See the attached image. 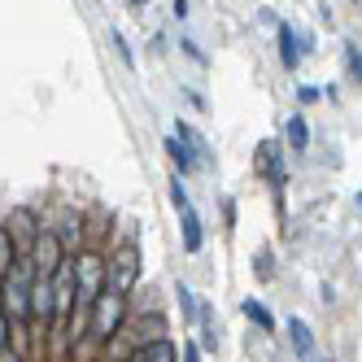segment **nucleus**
Segmentation results:
<instances>
[{
    "label": "nucleus",
    "instance_id": "f257e3e1",
    "mask_svg": "<svg viewBox=\"0 0 362 362\" xmlns=\"http://www.w3.org/2000/svg\"><path fill=\"white\" fill-rule=\"evenodd\" d=\"M140 275H144V262H140V245L132 236L105 249V293L132 297L140 288Z\"/></svg>",
    "mask_w": 362,
    "mask_h": 362
},
{
    "label": "nucleus",
    "instance_id": "f03ea898",
    "mask_svg": "<svg viewBox=\"0 0 362 362\" xmlns=\"http://www.w3.org/2000/svg\"><path fill=\"white\" fill-rule=\"evenodd\" d=\"M127 315H132V297H118V293H100L88 310V341L105 345L110 336L127 323Z\"/></svg>",
    "mask_w": 362,
    "mask_h": 362
},
{
    "label": "nucleus",
    "instance_id": "7ed1b4c3",
    "mask_svg": "<svg viewBox=\"0 0 362 362\" xmlns=\"http://www.w3.org/2000/svg\"><path fill=\"white\" fill-rule=\"evenodd\" d=\"M253 166H257V175L271 184V192H275V214H279V223H284V218H288V201H284V188H288V166H284L279 140H262V144H257Z\"/></svg>",
    "mask_w": 362,
    "mask_h": 362
},
{
    "label": "nucleus",
    "instance_id": "20e7f679",
    "mask_svg": "<svg viewBox=\"0 0 362 362\" xmlns=\"http://www.w3.org/2000/svg\"><path fill=\"white\" fill-rule=\"evenodd\" d=\"M22 257H27L31 275H44V279H48V275H53V271H57V267L66 262L70 253L62 249V240L53 236V231H48V227H40V231H35V240H31V249L22 253Z\"/></svg>",
    "mask_w": 362,
    "mask_h": 362
},
{
    "label": "nucleus",
    "instance_id": "39448f33",
    "mask_svg": "<svg viewBox=\"0 0 362 362\" xmlns=\"http://www.w3.org/2000/svg\"><path fill=\"white\" fill-rule=\"evenodd\" d=\"M44 227V218L31 210V205H13V210L5 214V231H9V240H13V249H18V257L31 249V240H35V231Z\"/></svg>",
    "mask_w": 362,
    "mask_h": 362
},
{
    "label": "nucleus",
    "instance_id": "423d86ee",
    "mask_svg": "<svg viewBox=\"0 0 362 362\" xmlns=\"http://www.w3.org/2000/svg\"><path fill=\"white\" fill-rule=\"evenodd\" d=\"M44 227L62 240V249H66V253L83 249V214H79V210H57V214H48V218H44Z\"/></svg>",
    "mask_w": 362,
    "mask_h": 362
},
{
    "label": "nucleus",
    "instance_id": "0eeeda50",
    "mask_svg": "<svg viewBox=\"0 0 362 362\" xmlns=\"http://www.w3.org/2000/svg\"><path fill=\"white\" fill-rule=\"evenodd\" d=\"M179 240H184V253H201L205 249V227H201V214L192 210V205L179 214Z\"/></svg>",
    "mask_w": 362,
    "mask_h": 362
},
{
    "label": "nucleus",
    "instance_id": "6e6552de",
    "mask_svg": "<svg viewBox=\"0 0 362 362\" xmlns=\"http://www.w3.org/2000/svg\"><path fill=\"white\" fill-rule=\"evenodd\" d=\"M175 140H179V144H184L192 158H197V166H210V162H214V153H210V144H205V136H201V132H192L188 122H175Z\"/></svg>",
    "mask_w": 362,
    "mask_h": 362
},
{
    "label": "nucleus",
    "instance_id": "1a4fd4ad",
    "mask_svg": "<svg viewBox=\"0 0 362 362\" xmlns=\"http://www.w3.org/2000/svg\"><path fill=\"white\" fill-rule=\"evenodd\" d=\"M275 40H279V62H284V70H297L301 66V35L288 27V22H279Z\"/></svg>",
    "mask_w": 362,
    "mask_h": 362
},
{
    "label": "nucleus",
    "instance_id": "9d476101",
    "mask_svg": "<svg viewBox=\"0 0 362 362\" xmlns=\"http://www.w3.org/2000/svg\"><path fill=\"white\" fill-rule=\"evenodd\" d=\"M127 362H179V349H175V341L170 336H162V341H148V345H140Z\"/></svg>",
    "mask_w": 362,
    "mask_h": 362
},
{
    "label": "nucleus",
    "instance_id": "9b49d317",
    "mask_svg": "<svg viewBox=\"0 0 362 362\" xmlns=\"http://www.w3.org/2000/svg\"><path fill=\"white\" fill-rule=\"evenodd\" d=\"M288 341H293V354H297L301 362H305L310 354H319V349H315V327H310L305 319H297V315L288 319Z\"/></svg>",
    "mask_w": 362,
    "mask_h": 362
},
{
    "label": "nucleus",
    "instance_id": "f8f14e48",
    "mask_svg": "<svg viewBox=\"0 0 362 362\" xmlns=\"http://www.w3.org/2000/svg\"><path fill=\"white\" fill-rule=\"evenodd\" d=\"M240 315H245V319H249L257 332H267V336H275V332H279L275 315H271V310H267L262 301H257V297H245V301H240Z\"/></svg>",
    "mask_w": 362,
    "mask_h": 362
},
{
    "label": "nucleus",
    "instance_id": "ddd939ff",
    "mask_svg": "<svg viewBox=\"0 0 362 362\" xmlns=\"http://www.w3.org/2000/svg\"><path fill=\"white\" fill-rule=\"evenodd\" d=\"M284 144H288L293 153H305L310 148V127H305L301 114H293L288 122H284Z\"/></svg>",
    "mask_w": 362,
    "mask_h": 362
},
{
    "label": "nucleus",
    "instance_id": "4468645a",
    "mask_svg": "<svg viewBox=\"0 0 362 362\" xmlns=\"http://www.w3.org/2000/svg\"><path fill=\"white\" fill-rule=\"evenodd\" d=\"M162 148H166V158H170L175 175H192V170H197V158H192V153H188L184 144H179L175 136H166V144H162Z\"/></svg>",
    "mask_w": 362,
    "mask_h": 362
},
{
    "label": "nucleus",
    "instance_id": "2eb2a0df",
    "mask_svg": "<svg viewBox=\"0 0 362 362\" xmlns=\"http://www.w3.org/2000/svg\"><path fill=\"white\" fill-rule=\"evenodd\" d=\"M175 297H179V310H184V323L192 327V323H197V310H201V301L192 297V288H188V284H179V288H175Z\"/></svg>",
    "mask_w": 362,
    "mask_h": 362
},
{
    "label": "nucleus",
    "instance_id": "dca6fc26",
    "mask_svg": "<svg viewBox=\"0 0 362 362\" xmlns=\"http://www.w3.org/2000/svg\"><path fill=\"white\" fill-rule=\"evenodd\" d=\"M18 262V249H13V240H9V231H5V223H0V279H5V271Z\"/></svg>",
    "mask_w": 362,
    "mask_h": 362
},
{
    "label": "nucleus",
    "instance_id": "f3484780",
    "mask_svg": "<svg viewBox=\"0 0 362 362\" xmlns=\"http://www.w3.org/2000/svg\"><path fill=\"white\" fill-rule=\"evenodd\" d=\"M345 70H349V79H354V83L362 79V48H358V40L345 44Z\"/></svg>",
    "mask_w": 362,
    "mask_h": 362
},
{
    "label": "nucleus",
    "instance_id": "a211bd4d",
    "mask_svg": "<svg viewBox=\"0 0 362 362\" xmlns=\"http://www.w3.org/2000/svg\"><path fill=\"white\" fill-rule=\"evenodd\" d=\"M170 205H175L179 214L192 205V201H188V188H184V175H170Z\"/></svg>",
    "mask_w": 362,
    "mask_h": 362
},
{
    "label": "nucleus",
    "instance_id": "6ab92c4d",
    "mask_svg": "<svg viewBox=\"0 0 362 362\" xmlns=\"http://www.w3.org/2000/svg\"><path fill=\"white\" fill-rule=\"evenodd\" d=\"M257 279H271L275 275V262H271V249H257V262H253Z\"/></svg>",
    "mask_w": 362,
    "mask_h": 362
},
{
    "label": "nucleus",
    "instance_id": "aec40b11",
    "mask_svg": "<svg viewBox=\"0 0 362 362\" xmlns=\"http://www.w3.org/2000/svg\"><path fill=\"white\" fill-rule=\"evenodd\" d=\"M114 48H118V57H122V66H136V57H132V48H127V40H122V31H114Z\"/></svg>",
    "mask_w": 362,
    "mask_h": 362
},
{
    "label": "nucleus",
    "instance_id": "412c9836",
    "mask_svg": "<svg viewBox=\"0 0 362 362\" xmlns=\"http://www.w3.org/2000/svg\"><path fill=\"white\" fill-rule=\"evenodd\" d=\"M205 354L197 349V341H184V349H179V362H201Z\"/></svg>",
    "mask_w": 362,
    "mask_h": 362
},
{
    "label": "nucleus",
    "instance_id": "4be33fe9",
    "mask_svg": "<svg viewBox=\"0 0 362 362\" xmlns=\"http://www.w3.org/2000/svg\"><path fill=\"white\" fill-rule=\"evenodd\" d=\"M319 88H297V100H301V105H319Z\"/></svg>",
    "mask_w": 362,
    "mask_h": 362
},
{
    "label": "nucleus",
    "instance_id": "5701e85b",
    "mask_svg": "<svg viewBox=\"0 0 362 362\" xmlns=\"http://www.w3.org/2000/svg\"><path fill=\"white\" fill-rule=\"evenodd\" d=\"M179 48H184V53H188V57H192V62H205V53H201V48H197V44H192V40H179Z\"/></svg>",
    "mask_w": 362,
    "mask_h": 362
},
{
    "label": "nucleus",
    "instance_id": "b1692460",
    "mask_svg": "<svg viewBox=\"0 0 362 362\" xmlns=\"http://www.w3.org/2000/svg\"><path fill=\"white\" fill-rule=\"evenodd\" d=\"M223 218H227V227H236V201H223Z\"/></svg>",
    "mask_w": 362,
    "mask_h": 362
},
{
    "label": "nucleus",
    "instance_id": "393cba45",
    "mask_svg": "<svg viewBox=\"0 0 362 362\" xmlns=\"http://www.w3.org/2000/svg\"><path fill=\"white\" fill-rule=\"evenodd\" d=\"M170 13L184 22V18H188V0H170Z\"/></svg>",
    "mask_w": 362,
    "mask_h": 362
},
{
    "label": "nucleus",
    "instance_id": "a878e982",
    "mask_svg": "<svg viewBox=\"0 0 362 362\" xmlns=\"http://www.w3.org/2000/svg\"><path fill=\"white\" fill-rule=\"evenodd\" d=\"M9 345V319H5V310H0V349Z\"/></svg>",
    "mask_w": 362,
    "mask_h": 362
},
{
    "label": "nucleus",
    "instance_id": "bb28decb",
    "mask_svg": "<svg viewBox=\"0 0 362 362\" xmlns=\"http://www.w3.org/2000/svg\"><path fill=\"white\" fill-rule=\"evenodd\" d=\"M0 362H27V358H22V354H13V349L5 345V349H0Z\"/></svg>",
    "mask_w": 362,
    "mask_h": 362
},
{
    "label": "nucleus",
    "instance_id": "cd10ccee",
    "mask_svg": "<svg viewBox=\"0 0 362 362\" xmlns=\"http://www.w3.org/2000/svg\"><path fill=\"white\" fill-rule=\"evenodd\" d=\"M305 362H332V358H323V354H310V358H305Z\"/></svg>",
    "mask_w": 362,
    "mask_h": 362
},
{
    "label": "nucleus",
    "instance_id": "c85d7f7f",
    "mask_svg": "<svg viewBox=\"0 0 362 362\" xmlns=\"http://www.w3.org/2000/svg\"><path fill=\"white\" fill-rule=\"evenodd\" d=\"M127 5H136V9H144V5H148V0H127Z\"/></svg>",
    "mask_w": 362,
    "mask_h": 362
}]
</instances>
